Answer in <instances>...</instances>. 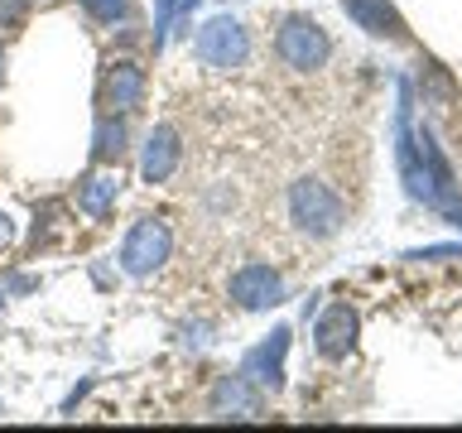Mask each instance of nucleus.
Here are the masks:
<instances>
[{"label": "nucleus", "mask_w": 462, "mask_h": 433, "mask_svg": "<svg viewBox=\"0 0 462 433\" xmlns=\"http://www.w3.org/2000/svg\"><path fill=\"white\" fill-rule=\"evenodd\" d=\"M284 346H289V332L274 327L270 342H260L255 352L245 356V375L260 381V385H270V390H280V381H284Z\"/></svg>", "instance_id": "1a4fd4ad"}, {"label": "nucleus", "mask_w": 462, "mask_h": 433, "mask_svg": "<svg viewBox=\"0 0 462 433\" xmlns=\"http://www.w3.org/2000/svg\"><path fill=\"white\" fill-rule=\"evenodd\" d=\"M179 159H183L179 130H173V125H154L150 140H144V159H140L144 183H169L173 169H179Z\"/></svg>", "instance_id": "0eeeda50"}, {"label": "nucleus", "mask_w": 462, "mask_h": 433, "mask_svg": "<svg viewBox=\"0 0 462 433\" xmlns=\"http://www.w3.org/2000/svg\"><path fill=\"white\" fill-rule=\"evenodd\" d=\"M125 154V125L121 121H111V111L97 121V144H92V159L97 164H111V159H121Z\"/></svg>", "instance_id": "f8f14e48"}, {"label": "nucleus", "mask_w": 462, "mask_h": 433, "mask_svg": "<svg viewBox=\"0 0 462 433\" xmlns=\"http://www.w3.org/2000/svg\"><path fill=\"white\" fill-rule=\"evenodd\" d=\"M289 216H294V226L299 231H309L313 241H323L332 236V231L342 226V198L332 193L328 183H318V179H299L294 188H289Z\"/></svg>", "instance_id": "f257e3e1"}, {"label": "nucleus", "mask_w": 462, "mask_h": 433, "mask_svg": "<svg viewBox=\"0 0 462 433\" xmlns=\"http://www.w3.org/2000/svg\"><path fill=\"white\" fill-rule=\"evenodd\" d=\"M14 241V222H10V216L5 212H0V251H5V245Z\"/></svg>", "instance_id": "dca6fc26"}, {"label": "nucleus", "mask_w": 462, "mask_h": 433, "mask_svg": "<svg viewBox=\"0 0 462 433\" xmlns=\"http://www.w3.org/2000/svg\"><path fill=\"white\" fill-rule=\"evenodd\" d=\"M116 198H121V179L116 173H92V179L78 183V207L87 216H106Z\"/></svg>", "instance_id": "9d476101"}, {"label": "nucleus", "mask_w": 462, "mask_h": 433, "mask_svg": "<svg viewBox=\"0 0 462 433\" xmlns=\"http://www.w3.org/2000/svg\"><path fill=\"white\" fill-rule=\"evenodd\" d=\"M29 14V0H0V29H20Z\"/></svg>", "instance_id": "2eb2a0df"}, {"label": "nucleus", "mask_w": 462, "mask_h": 433, "mask_svg": "<svg viewBox=\"0 0 462 433\" xmlns=\"http://www.w3.org/2000/svg\"><path fill=\"white\" fill-rule=\"evenodd\" d=\"M274 53L284 58V68L294 72H313L328 63L332 43L323 34V24H313L309 14H289V20L280 24V34H274Z\"/></svg>", "instance_id": "7ed1b4c3"}, {"label": "nucleus", "mask_w": 462, "mask_h": 433, "mask_svg": "<svg viewBox=\"0 0 462 433\" xmlns=\"http://www.w3.org/2000/svg\"><path fill=\"white\" fill-rule=\"evenodd\" d=\"M346 5H352V14L371 29V34H390L385 24H395V20H390V10H385V5H375V0H346Z\"/></svg>", "instance_id": "ddd939ff"}, {"label": "nucleus", "mask_w": 462, "mask_h": 433, "mask_svg": "<svg viewBox=\"0 0 462 433\" xmlns=\"http://www.w3.org/2000/svg\"><path fill=\"white\" fill-rule=\"evenodd\" d=\"M169 251H173V231L159 222V216H140V222L130 226L125 245H121V265H125V274L144 280V274H154L164 265Z\"/></svg>", "instance_id": "20e7f679"}, {"label": "nucleus", "mask_w": 462, "mask_h": 433, "mask_svg": "<svg viewBox=\"0 0 462 433\" xmlns=\"http://www.w3.org/2000/svg\"><path fill=\"white\" fill-rule=\"evenodd\" d=\"M82 10L92 14V20H101V24H116V20H130L135 0H82Z\"/></svg>", "instance_id": "4468645a"}, {"label": "nucleus", "mask_w": 462, "mask_h": 433, "mask_svg": "<svg viewBox=\"0 0 462 433\" xmlns=\"http://www.w3.org/2000/svg\"><path fill=\"white\" fill-rule=\"evenodd\" d=\"M313 337H318V352L323 356H346L356 346V313L346 309V303H332V309L318 318V327H313Z\"/></svg>", "instance_id": "6e6552de"}, {"label": "nucleus", "mask_w": 462, "mask_h": 433, "mask_svg": "<svg viewBox=\"0 0 462 433\" xmlns=\"http://www.w3.org/2000/svg\"><path fill=\"white\" fill-rule=\"evenodd\" d=\"M212 410L222 414V419H226V410H236V419H251V414L260 410V400L245 390L241 375H226V381L217 385V395H212Z\"/></svg>", "instance_id": "9b49d317"}, {"label": "nucleus", "mask_w": 462, "mask_h": 433, "mask_svg": "<svg viewBox=\"0 0 462 433\" xmlns=\"http://www.w3.org/2000/svg\"><path fill=\"white\" fill-rule=\"evenodd\" d=\"M144 101V68L130 58H116L101 78V106L106 111H135Z\"/></svg>", "instance_id": "423d86ee"}, {"label": "nucleus", "mask_w": 462, "mask_h": 433, "mask_svg": "<svg viewBox=\"0 0 462 433\" xmlns=\"http://www.w3.org/2000/svg\"><path fill=\"white\" fill-rule=\"evenodd\" d=\"M245 53H251V39H245V29L231 20V14H217V20H208V24L198 29V39H193V58H198L202 68H212V72L241 68Z\"/></svg>", "instance_id": "f03ea898"}, {"label": "nucleus", "mask_w": 462, "mask_h": 433, "mask_svg": "<svg viewBox=\"0 0 462 433\" xmlns=\"http://www.w3.org/2000/svg\"><path fill=\"white\" fill-rule=\"evenodd\" d=\"M231 299L241 303L245 313H260V309H274V303L284 299V280H280V270H270V265H241L236 274H231Z\"/></svg>", "instance_id": "39448f33"}]
</instances>
